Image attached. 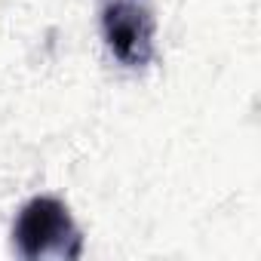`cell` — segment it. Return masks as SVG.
<instances>
[{
	"instance_id": "1",
	"label": "cell",
	"mask_w": 261,
	"mask_h": 261,
	"mask_svg": "<svg viewBox=\"0 0 261 261\" xmlns=\"http://www.w3.org/2000/svg\"><path fill=\"white\" fill-rule=\"evenodd\" d=\"M77 227L68 209L56 200H34L22 209L16 224V243L22 255L43 258V255H77Z\"/></svg>"
},
{
	"instance_id": "2",
	"label": "cell",
	"mask_w": 261,
	"mask_h": 261,
	"mask_svg": "<svg viewBox=\"0 0 261 261\" xmlns=\"http://www.w3.org/2000/svg\"><path fill=\"white\" fill-rule=\"evenodd\" d=\"M108 40L123 62H145L151 49V25L133 7H114L105 16Z\"/></svg>"
}]
</instances>
